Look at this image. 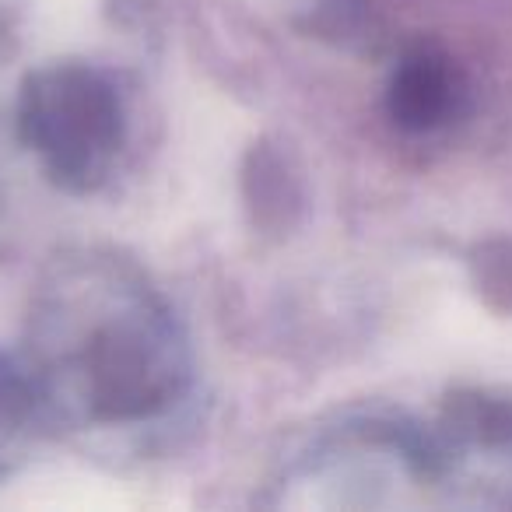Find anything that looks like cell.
Returning a JSON list of instances; mask_svg holds the SVG:
<instances>
[{
  "instance_id": "cell-1",
  "label": "cell",
  "mask_w": 512,
  "mask_h": 512,
  "mask_svg": "<svg viewBox=\"0 0 512 512\" xmlns=\"http://www.w3.org/2000/svg\"><path fill=\"white\" fill-rule=\"evenodd\" d=\"M29 386L88 425H137L186 390L190 355L169 306L113 256L53 267L32 309Z\"/></svg>"
},
{
  "instance_id": "cell-3",
  "label": "cell",
  "mask_w": 512,
  "mask_h": 512,
  "mask_svg": "<svg viewBox=\"0 0 512 512\" xmlns=\"http://www.w3.org/2000/svg\"><path fill=\"white\" fill-rule=\"evenodd\" d=\"M386 99H390V116L397 127L425 134L456 116L463 81L449 57L435 50H414L397 64Z\"/></svg>"
},
{
  "instance_id": "cell-2",
  "label": "cell",
  "mask_w": 512,
  "mask_h": 512,
  "mask_svg": "<svg viewBox=\"0 0 512 512\" xmlns=\"http://www.w3.org/2000/svg\"><path fill=\"white\" fill-rule=\"evenodd\" d=\"M18 127L60 186L92 190L120 155L123 106L95 67L50 64L25 81Z\"/></svg>"
},
{
  "instance_id": "cell-4",
  "label": "cell",
  "mask_w": 512,
  "mask_h": 512,
  "mask_svg": "<svg viewBox=\"0 0 512 512\" xmlns=\"http://www.w3.org/2000/svg\"><path fill=\"white\" fill-rule=\"evenodd\" d=\"M32 407V386L25 379L11 376L8 369H0V453H8L29 421Z\"/></svg>"
}]
</instances>
